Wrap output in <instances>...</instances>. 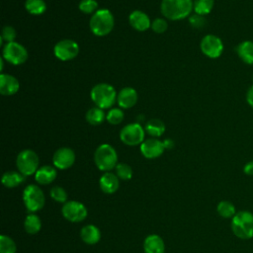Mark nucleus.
Returning <instances> with one entry per match:
<instances>
[{
  "label": "nucleus",
  "instance_id": "b1692460",
  "mask_svg": "<svg viewBox=\"0 0 253 253\" xmlns=\"http://www.w3.org/2000/svg\"><path fill=\"white\" fill-rule=\"evenodd\" d=\"M42 221L39 215L34 212L29 213L24 221V228L29 234H36L41 230Z\"/></svg>",
  "mask_w": 253,
  "mask_h": 253
},
{
  "label": "nucleus",
  "instance_id": "f704fd0d",
  "mask_svg": "<svg viewBox=\"0 0 253 253\" xmlns=\"http://www.w3.org/2000/svg\"><path fill=\"white\" fill-rule=\"evenodd\" d=\"M16 30L12 27V26H5L2 29V33H1V39L2 41H5L7 42H14L15 38H16Z\"/></svg>",
  "mask_w": 253,
  "mask_h": 253
},
{
  "label": "nucleus",
  "instance_id": "423d86ee",
  "mask_svg": "<svg viewBox=\"0 0 253 253\" xmlns=\"http://www.w3.org/2000/svg\"><path fill=\"white\" fill-rule=\"evenodd\" d=\"M23 202L30 212H36L44 206L45 198L43 192L37 185H28L23 192Z\"/></svg>",
  "mask_w": 253,
  "mask_h": 253
},
{
  "label": "nucleus",
  "instance_id": "2f4dec72",
  "mask_svg": "<svg viewBox=\"0 0 253 253\" xmlns=\"http://www.w3.org/2000/svg\"><path fill=\"white\" fill-rule=\"evenodd\" d=\"M106 119L111 125H119L124 120V113L119 108H113L108 112Z\"/></svg>",
  "mask_w": 253,
  "mask_h": 253
},
{
  "label": "nucleus",
  "instance_id": "473e14b6",
  "mask_svg": "<svg viewBox=\"0 0 253 253\" xmlns=\"http://www.w3.org/2000/svg\"><path fill=\"white\" fill-rule=\"evenodd\" d=\"M78 7L82 13L92 14L97 11L98 2L96 0H81Z\"/></svg>",
  "mask_w": 253,
  "mask_h": 253
},
{
  "label": "nucleus",
  "instance_id": "9b49d317",
  "mask_svg": "<svg viewBox=\"0 0 253 253\" xmlns=\"http://www.w3.org/2000/svg\"><path fill=\"white\" fill-rule=\"evenodd\" d=\"M202 52L210 58H217L223 51L222 41L214 35L205 36L200 43Z\"/></svg>",
  "mask_w": 253,
  "mask_h": 253
},
{
  "label": "nucleus",
  "instance_id": "72a5a7b5",
  "mask_svg": "<svg viewBox=\"0 0 253 253\" xmlns=\"http://www.w3.org/2000/svg\"><path fill=\"white\" fill-rule=\"evenodd\" d=\"M50 197L57 203H66L67 200V193L62 187L55 186L50 190Z\"/></svg>",
  "mask_w": 253,
  "mask_h": 253
},
{
  "label": "nucleus",
  "instance_id": "5701e85b",
  "mask_svg": "<svg viewBox=\"0 0 253 253\" xmlns=\"http://www.w3.org/2000/svg\"><path fill=\"white\" fill-rule=\"evenodd\" d=\"M25 181V176L16 171L5 172L2 176V184L6 188H14L21 185Z\"/></svg>",
  "mask_w": 253,
  "mask_h": 253
},
{
  "label": "nucleus",
  "instance_id": "c85d7f7f",
  "mask_svg": "<svg viewBox=\"0 0 253 253\" xmlns=\"http://www.w3.org/2000/svg\"><path fill=\"white\" fill-rule=\"evenodd\" d=\"M214 0H194V10L196 14L205 16L211 12Z\"/></svg>",
  "mask_w": 253,
  "mask_h": 253
},
{
  "label": "nucleus",
  "instance_id": "7c9ffc66",
  "mask_svg": "<svg viewBox=\"0 0 253 253\" xmlns=\"http://www.w3.org/2000/svg\"><path fill=\"white\" fill-rule=\"evenodd\" d=\"M116 175L122 180H129L132 177V169L126 163H118L116 166Z\"/></svg>",
  "mask_w": 253,
  "mask_h": 253
},
{
  "label": "nucleus",
  "instance_id": "20e7f679",
  "mask_svg": "<svg viewBox=\"0 0 253 253\" xmlns=\"http://www.w3.org/2000/svg\"><path fill=\"white\" fill-rule=\"evenodd\" d=\"M94 162L101 171L109 172L113 168H116L118 164V154L116 149L108 143L99 145L94 153Z\"/></svg>",
  "mask_w": 253,
  "mask_h": 253
},
{
  "label": "nucleus",
  "instance_id": "bb28decb",
  "mask_svg": "<svg viewBox=\"0 0 253 253\" xmlns=\"http://www.w3.org/2000/svg\"><path fill=\"white\" fill-rule=\"evenodd\" d=\"M216 211H217V213L224 218H232L236 213L234 205L229 201L219 202L217 204Z\"/></svg>",
  "mask_w": 253,
  "mask_h": 253
},
{
  "label": "nucleus",
  "instance_id": "9d476101",
  "mask_svg": "<svg viewBox=\"0 0 253 253\" xmlns=\"http://www.w3.org/2000/svg\"><path fill=\"white\" fill-rule=\"evenodd\" d=\"M61 213L68 221L79 222L87 217L88 211L82 203L78 201H68L62 206Z\"/></svg>",
  "mask_w": 253,
  "mask_h": 253
},
{
  "label": "nucleus",
  "instance_id": "ea45409f",
  "mask_svg": "<svg viewBox=\"0 0 253 253\" xmlns=\"http://www.w3.org/2000/svg\"><path fill=\"white\" fill-rule=\"evenodd\" d=\"M163 143H164V146H165L166 149H170V148H172L174 146V141L172 139H170V138L165 139L163 141Z\"/></svg>",
  "mask_w": 253,
  "mask_h": 253
},
{
  "label": "nucleus",
  "instance_id": "6e6552de",
  "mask_svg": "<svg viewBox=\"0 0 253 253\" xmlns=\"http://www.w3.org/2000/svg\"><path fill=\"white\" fill-rule=\"evenodd\" d=\"M120 138L128 146L141 144L144 141V128L137 123L128 124L122 128Z\"/></svg>",
  "mask_w": 253,
  "mask_h": 253
},
{
  "label": "nucleus",
  "instance_id": "412c9836",
  "mask_svg": "<svg viewBox=\"0 0 253 253\" xmlns=\"http://www.w3.org/2000/svg\"><path fill=\"white\" fill-rule=\"evenodd\" d=\"M56 170L50 165H44L38 169L35 174V179L39 184L47 185L50 184L56 178Z\"/></svg>",
  "mask_w": 253,
  "mask_h": 253
},
{
  "label": "nucleus",
  "instance_id": "4c0bfd02",
  "mask_svg": "<svg viewBox=\"0 0 253 253\" xmlns=\"http://www.w3.org/2000/svg\"><path fill=\"white\" fill-rule=\"evenodd\" d=\"M243 172L248 176H253V160L247 162L243 167Z\"/></svg>",
  "mask_w": 253,
  "mask_h": 253
},
{
  "label": "nucleus",
  "instance_id": "4468645a",
  "mask_svg": "<svg viewBox=\"0 0 253 253\" xmlns=\"http://www.w3.org/2000/svg\"><path fill=\"white\" fill-rule=\"evenodd\" d=\"M165 150L163 141L157 138H148L145 139L140 144L141 154L148 159H154L159 157Z\"/></svg>",
  "mask_w": 253,
  "mask_h": 253
},
{
  "label": "nucleus",
  "instance_id": "a211bd4d",
  "mask_svg": "<svg viewBox=\"0 0 253 253\" xmlns=\"http://www.w3.org/2000/svg\"><path fill=\"white\" fill-rule=\"evenodd\" d=\"M99 186L102 192L106 194H114L120 187L119 177L111 172H106L100 177Z\"/></svg>",
  "mask_w": 253,
  "mask_h": 253
},
{
  "label": "nucleus",
  "instance_id": "58836bf2",
  "mask_svg": "<svg viewBox=\"0 0 253 253\" xmlns=\"http://www.w3.org/2000/svg\"><path fill=\"white\" fill-rule=\"evenodd\" d=\"M246 101L248 103V105L253 108V85L249 87V89L247 90L246 93Z\"/></svg>",
  "mask_w": 253,
  "mask_h": 253
},
{
  "label": "nucleus",
  "instance_id": "6ab92c4d",
  "mask_svg": "<svg viewBox=\"0 0 253 253\" xmlns=\"http://www.w3.org/2000/svg\"><path fill=\"white\" fill-rule=\"evenodd\" d=\"M143 250L145 253H164V241L159 235L150 234L144 239Z\"/></svg>",
  "mask_w": 253,
  "mask_h": 253
},
{
  "label": "nucleus",
  "instance_id": "393cba45",
  "mask_svg": "<svg viewBox=\"0 0 253 253\" xmlns=\"http://www.w3.org/2000/svg\"><path fill=\"white\" fill-rule=\"evenodd\" d=\"M145 131L153 137L161 136L165 131V125L161 120L151 119L145 124Z\"/></svg>",
  "mask_w": 253,
  "mask_h": 253
},
{
  "label": "nucleus",
  "instance_id": "dca6fc26",
  "mask_svg": "<svg viewBox=\"0 0 253 253\" xmlns=\"http://www.w3.org/2000/svg\"><path fill=\"white\" fill-rule=\"evenodd\" d=\"M128 21L130 26L139 32H144L148 30L151 26L150 24V19L149 17L142 11L139 10H134L129 14Z\"/></svg>",
  "mask_w": 253,
  "mask_h": 253
},
{
  "label": "nucleus",
  "instance_id": "f257e3e1",
  "mask_svg": "<svg viewBox=\"0 0 253 253\" xmlns=\"http://www.w3.org/2000/svg\"><path fill=\"white\" fill-rule=\"evenodd\" d=\"M160 9L166 19L177 21L190 15L194 9V2L193 0H162Z\"/></svg>",
  "mask_w": 253,
  "mask_h": 253
},
{
  "label": "nucleus",
  "instance_id": "cd10ccee",
  "mask_svg": "<svg viewBox=\"0 0 253 253\" xmlns=\"http://www.w3.org/2000/svg\"><path fill=\"white\" fill-rule=\"evenodd\" d=\"M25 7L32 15H42L46 10V4L43 0H26Z\"/></svg>",
  "mask_w": 253,
  "mask_h": 253
},
{
  "label": "nucleus",
  "instance_id": "f03ea898",
  "mask_svg": "<svg viewBox=\"0 0 253 253\" xmlns=\"http://www.w3.org/2000/svg\"><path fill=\"white\" fill-rule=\"evenodd\" d=\"M231 230L240 239L253 237V213L249 211H240L231 218Z\"/></svg>",
  "mask_w": 253,
  "mask_h": 253
},
{
  "label": "nucleus",
  "instance_id": "0eeeda50",
  "mask_svg": "<svg viewBox=\"0 0 253 253\" xmlns=\"http://www.w3.org/2000/svg\"><path fill=\"white\" fill-rule=\"evenodd\" d=\"M40 159L38 154L32 149H25L22 150L17 158H16V165L20 173L24 176H31L36 174L39 169Z\"/></svg>",
  "mask_w": 253,
  "mask_h": 253
},
{
  "label": "nucleus",
  "instance_id": "ddd939ff",
  "mask_svg": "<svg viewBox=\"0 0 253 253\" xmlns=\"http://www.w3.org/2000/svg\"><path fill=\"white\" fill-rule=\"evenodd\" d=\"M75 161V153L69 147L58 148L52 156V163L57 169L65 170L70 168Z\"/></svg>",
  "mask_w": 253,
  "mask_h": 253
},
{
  "label": "nucleus",
  "instance_id": "f3484780",
  "mask_svg": "<svg viewBox=\"0 0 253 253\" xmlns=\"http://www.w3.org/2000/svg\"><path fill=\"white\" fill-rule=\"evenodd\" d=\"M136 101H137V93L135 89L131 87L123 88L117 96V102L119 106L123 109H129L133 107Z\"/></svg>",
  "mask_w": 253,
  "mask_h": 253
},
{
  "label": "nucleus",
  "instance_id": "e433bc0d",
  "mask_svg": "<svg viewBox=\"0 0 253 253\" xmlns=\"http://www.w3.org/2000/svg\"><path fill=\"white\" fill-rule=\"evenodd\" d=\"M189 23L191 24V26L193 28H203L206 24V19L204 18V16L202 15H199V14H195V15H192L190 18H189Z\"/></svg>",
  "mask_w": 253,
  "mask_h": 253
},
{
  "label": "nucleus",
  "instance_id": "2eb2a0df",
  "mask_svg": "<svg viewBox=\"0 0 253 253\" xmlns=\"http://www.w3.org/2000/svg\"><path fill=\"white\" fill-rule=\"evenodd\" d=\"M20 84L16 77L10 74L1 73L0 75V93L5 96H11L19 91Z\"/></svg>",
  "mask_w": 253,
  "mask_h": 253
},
{
  "label": "nucleus",
  "instance_id": "f8f14e48",
  "mask_svg": "<svg viewBox=\"0 0 253 253\" xmlns=\"http://www.w3.org/2000/svg\"><path fill=\"white\" fill-rule=\"evenodd\" d=\"M53 52L59 60L68 61L78 55L79 45L72 40H61L54 45Z\"/></svg>",
  "mask_w": 253,
  "mask_h": 253
},
{
  "label": "nucleus",
  "instance_id": "1a4fd4ad",
  "mask_svg": "<svg viewBox=\"0 0 253 253\" xmlns=\"http://www.w3.org/2000/svg\"><path fill=\"white\" fill-rule=\"evenodd\" d=\"M3 58L11 64L20 65L28 59V51L19 42H7L3 47Z\"/></svg>",
  "mask_w": 253,
  "mask_h": 253
},
{
  "label": "nucleus",
  "instance_id": "c9c22d12",
  "mask_svg": "<svg viewBox=\"0 0 253 253\" xmlns=\"http://www.w3.org/2000/svg\"><path fill=\"white\" fill-rule=\"evenodd\" d=\"M167 27H168V24H167L166 20H164L162 18H156L151 23V29L157 34L164 33L167 30Z\"/></svg>",
  "mask_w": 253,
  "mask_h": 253
},
{
  "label": "nucleus",
  "instance_id": "39448f33",
  "mask_svg": "<svg viewBox=\"0 0 253 253\" xmlns=\"http://www.w3.org/2000/svg\"><path fill=\"white\" fill-rule=\"evenodd\" d=\"M115 88L107 83H99L91 90V99L95 105L101 109H108L114 105L117 100Z\"/></svg>",
  "mask_w": 253,
  "mask_h": 253
},
{
  "label": "nucleus",
  "instance_id": "aec40b11",
  "mask_svg": "<svg viewBox=\"0 0 253 253\" xmlns=\"http://www.w3.org/2000/svg\"><path fill=\"white\" fill-rule=\"evenodd\" d=\"M80 237L86 244L93 245L100 241L101 239V231L94 224H87L82 227L80 231Z\"/></svg>",
  "mask_w": 253,
  "mask_h": 253
},
{
  "label": "nucleus",
  "instance_id": "4be33fe9",
  "mask_svg": "<svg viewBox=\"0 0 253 253\" xmlns=\"http://www.w3.org/2000/svg\"><path fill=\"white\" fill-rule=\"evenodd\" d=\"M236 53L246 64H253V42L243 41L236 46Z\"/></svg>",
  "mask_w": 253,
  "mask_h": 253
},
{
  "label": "nucleus",
  "instance_id": "c756f323",
  "mask_svg": "<svg viewBox=\"0 0 253 253\" xmlns=\"http://www.w3.org/2000/svg\"><path fill=\"white\" fill-rule=\"evenodd\" d=\"M17 246L15 241L8 235L0 236V253H16Z\"/></svg>",
  "mask_w": 253,
  "mask_h": 253
},
{
  "label": "nucleus",
  "instance_id": "7ed1b4c3",
  "mask_svg": "<svg viewBox=\"0 0 253 253\" xmlns=\"http://www.w3.org/2000/svg\"><path fill=\"white\" fill-rule=\"evenodd\" d=\"M115 25L114 16L108 9L97 10L91 17L89 26L95 36L103 37L111 33Z\"/></svg>",
  "mask_w": 253,
  "mask_h": 253
},
{
  "label": "nucleus",
  "instance_id": "a878e982",
  "mask_svg": "<svg viewBox=\"0 0 253 253\" xmlns=\"http://www.w3.org/2000/svg\"><path fill=\"white\" fill-rule=\"evenodd\" d=\"M86 121L92 126H98L105 120V113L103 109L99 107H92L86 113Z\"/></svg>",
  "mask_w": 253,
  "mask_h": 253
}]
</instances>
